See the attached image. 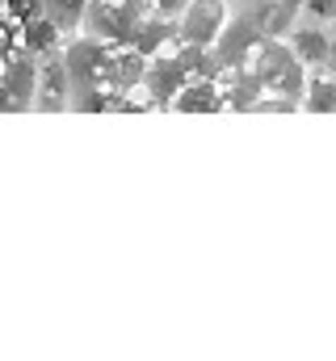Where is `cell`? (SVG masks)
Returning <instances> with one entry per match:
<instances>
[{
  "label": "cell",
  "mask_w": 336,
  "mask_h": 361,
  "mask_svg": "<svg viewBox=\"0 0 336 361\" xmlns=\"http://www.w3.org/2000/svg\"><path fill=\"white\" fill-rule=\"evenodd\" d=\"M176 17H181L176 34L189 51H210L227 30V4L223 0H189Z\"/></svg>",
  "instance_id": "cell-1"
},
{
  "label": "cell",
  "mask_w": 336,
  "mask_h": 361,
  "mask_svg": "<svg viewBox=\"0 0 336 361\" xmlns=\"http://www.w3.org/2000/svg\"><path fill=\"white\" fill-rule=\"evenodd\" d=\"M260 85L269 89V105H290L303 92V63L290 55V47H265L260 51Z\"/></svg>",
  "instance_id": "cell-2"
},
{
  "label": "cell",
  "mask_w": 336,
  "mask_h": 361,
  "mask_svg": "<svg viewBox=\"0 0 336 361\" xmlns=\"http://www.w3.org/2000/svg\"><path fill=\"white\" fill-rule=\"evenodd\" d=\"M109 47L101 38H80L68 47L64 55V68H68V80L72 89L84 92V89H109Z\"/></svg>",
  "instance_id": "cell-3"
},
{
  "label": "cell",
  "mask_w": 336,
  "mask_h": 361,
  "mask_svg": "<svg viewBox=\"0 0 336 361\" xmlns=\"http://www.w3.org/2000/svg\"><path fill=\"white\" fill-rule=\"evenodd\" d=\"M84 21H88L92 38H101V42H131L135 25L143 17H139L135 0H97L84 8Z\"/></svg>",
  "instance_id": "cell-4"
},
{
  "label": "cell",
  "mask_w": 336,
  "mask_h": 361,
  "mask_svg": "<svg viewBox=\"0 0 336 361\" xmlns=\"http://www.w3.org/2000/svg\"><path fill=\"white\" fill-rule=\"evenodd\" d=\"M168 105L176 114H215V109H223V89L215 85V76H193L172 92Z\"/></svg>",
  "instance_id": "cell-5"
},
{
  "label": "cell",
  "mask_w": 336,
  "mask_h": 361,
  "mask_svg": "<svg viewBox=\"0 0 336 361\" xmlns=\"http://www.w3.org/2000/svg\"><path fill=\"white\" fill-rule=\"evenodd\" d=\"M185 80H193L185 59H156V63H148V72H143L148 97H152L156 105H168V101H172V92L181 89Z\"/></svg>",
  "instance_id": "cell-6"
},
{
  "label": "cell",
  "mask_w": 336,
  "mask_h": 361,
  "mask_svg": "<svg viewBox=\"0 0 336 361\" xmlns=\"http://www.w3.org/2000/svg\"><path fill=\"white\" fill-rule=\"evenodd\" d=\"M143 72H148V55L143 51L126 47V51L109 55V89L118 92V97H126L135 85H143Z\"/></svg>",
  "instance_id": "cell-7"
},
{
  "label": "cell",
  "mask_w": 336,
  "mask_h": 361,
  "mask_svg": "<svg viewBox=\"0 0 336 361\" xmlns=\"http://www.w3.org/2000/svg\"><path fill=\"white\" fill-rule=\"evenodd\" d=\"M0 85H4V97H8V105H34L38 68L30 63V55H17V59L8 63V72L0 76Z\"/></svg>",
  "instance_id": "cell-8"
},
{
  "label": "cell",
  "mask_w": 336,
  "mask_h": 361,
  "mask_svg": "<svg viewBox=\"0 0 336 361\" xmlns=\"http://www.w3.org/2000/svg\"><path fill=\"white\" fill-rule=\"evenodd\" d=\"M68 92H72V80H68L64 59H47V68H38V89H34V101H38V105H47V109H55V105H64V101H68Z\"/></svg>",
  "instance_id": "cell-9"
},
{
  "label": "cell",
  "mask_w": 336,
  "mask_h": 361,
  "mask_svg": "<svg viewBox=\"0 0 336 361\" xmlns=\"http://www.w3.org/2000/svg\"><path fill=\"white\" fill-rule=\"evenodd\" d=\"M290 55L303 63V68H320L328 63V34L320 25H299L290 34Z\"/></svg>",
  "instance_id": "cell-10"
},
{
  "label": "cell",
  "mask_w": 336,
  "mask_h": 361,
  "mask_svg": "<svg viewBox=\"0 0 336 361\" xmlns=\"http://www.w3.org/2000/svg\"><path fill=\"white\" fill-rule=\"evenodd\" d=\"M59 25L42 13V17H34V21H25L21 25V47L30 51V55H55V47H59Z\"/></svg>",
  "instance_id": "cell-11"
},
{
  "label": "cell",
  "mask_w": 336,
  "mask_h": 361,
  "mask_svg": "<svg viewBox=\"0 0 336 361\" xmlns=\"http://www.w3.org/2000/svg\"><path fill=\"white\" fill-rule=\"evenodd\" d=\"M84 8L88 0H42V13L59 25V34H72L84 25Z\"/></svg>",
  "instance_id": "cell-12"
},
{
  "label": "cell",
  "mask_w": 336,
  "mask_h": 361,
  "mask_svg": "<svg viewBox=\"0 0 336 361\" xmlns=\"http://www.w3.org/2000/svg\"><path fill=\"white\" fill-rule=\"evenodd\" d=\"M299 97H303V109L328 114V109H336V80H328V76H311Z\"/></svg>",
  "instance_id": "cell-13"
},
{
  "label": "cell",
  "mask_w": 336,
  "mask_h": 361,
  "mask_svg": "<svg viewBox=\"0 0 336 361\" xmlns=\"http://www.w3.org/2000/svg\"><path fill=\"white\" fill-rule=\"evenodd\" d=\"M0 13H4V21H8V25H17V30H21L25 21L42 17V0H4V8H0Z\"/></svg>",
  "instance_id": "cell-14"
},
{
  "label": "cell",
  "mask_w": 336,
  "mask_h": 361,
  "mask_svg": "<svg viewBox=\"0 0 336 361\" xmlns=\"http://www.w3.org/2000/svg\"><path fill=\"white\" fill-rule=\"evenodd\" d=\"M311 21H336V0H303L299 4Z\"/></svg>",
  "instance_id": "cell-15"
},
{
  "label": "cell",
  "mask_w": 336,
  "mask_h": 361,
  "mask_svg": "<svg viewBox=\"0 0 336 361\" xmlns=\"http://www.w3.org/2000/svg\"><path fill=\"white\" fill-rule=\"evenodd\" d=\"M143 4H148V8H152L156 17H176V13H181V8H185L189 0H143Z\"/></svg>",
  "instance_id": "cell-16"
},
{
  "label": "cell",
  "mask_w": 336,
  "mask_h": 361,
  "mask_svg": "<svg viewBox=\"0 0 336 361\" xmlns=\"http://www.w3.org/2000/svg\"><path fill=\"white\" fill-rule=\"evenodd\" d=\"M328 68H332V72H336V34H332V38H328Z\"/></svg>",
  "instance_id": "cell-17"
},
{
  "label": "cell",
  "mask_w": 336,
  "mask_h": 361,
  "mask_svg": "<svg viewBox=\"0 0 336 361\" xmlns=\"http://www.w3.org/2000/svg\"><path fill=\"white\" fill-rule=\"evenodd\" d=\"M8 42V21H4V13H0V47Z\"/></svg>",
  "instance_id": "cell-18"
},
{
  "label": "cell",
  "mask_w": 336,
  "mask_h": 361,
  "mask_svg": "<svg viewBox=\"0 0 336 361\" xmlns=\"http://www.w3.org/2000/svg\"><path fill=\"white\" fill-rule=\"evenodd\" d=\"M0 109H8V97H4V85H0Z\"/></svg>",
  "instance_id": "cell-19"
}]
</instances>
